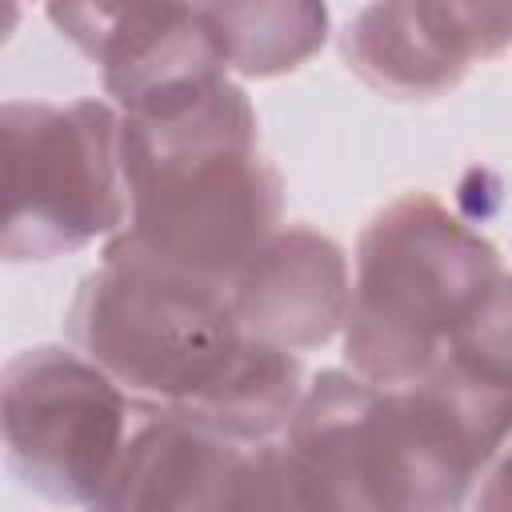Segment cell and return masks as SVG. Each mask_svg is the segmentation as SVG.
Listing matches in <instances>:
<instances>
[{
	"label": "cell",
	"instance_id": "ba28073f",
	"mask_svg": "<svg viewBox=\"0 0 512 512\" xmlns=\"http://www.w3.org/2000/svg\"><path fill=\"white\" fill-rule=\"evenodd\" d=\"M432 48L464 72L468 56H492L512 40V0H412Z\"/></svg>",
	"mask_w": 512,
	"mask_h": 512
},
{
	"label": "cell",
	"instance_id": "3957f363",
	"mask_svg": "<svg viewBox=\"0 0 512 512\" xmlns=\"http://www.w3.org/2000/svg\"><path fill=\"white\" fill-rule=\"evenodd\" d=\"M116 124L100 104L4 112V252L52 256L120 220L112 184Z\"/></svg>",
	"mask_w": 512,
	"mask_h": 512
},
{
	"label": "cell",
	"instance_id": "7a4b0ae2",
	"mask_svg": "<svg viewBox=\"0 0 512 512\" xmlns=\"http://www.w3.org/2000/svg\"><path fill=\"white\" fill-rule=\"evenodd\" d=\"M492 272V248L432 200L388 208L360 248L348 360L380 380L420 376L492 288Z\"/></svg>",
	"mask_w": 512,
	"mask_h": 512
},
{
	"label": "cell",
	"instance_id": "9c48e42d",
	"mask_svg": "<svg viewBox=\"0 0 512 512\" xmlns=\"http://www.w3.org/2000/svg\"><path fill=\"white\" fill-rule=\"evenodd\" d=\"M460 364L488 372L496 380H512V280L492 284L480 304L456 328Z\"/></svg>",
	"mask_w": 512,
	"mask_h": 512
},
{
	"label": "cell",
	"instance_id": "277c9868",
	"mask_svg": "<svg viewBox=\"0 0 512 512\" xmlns=\"http://www.w3.org/2000/svg\"><path fill=\"white\" fill-rule=\"evenodd\" d=\"M4 428L12 460L28 476L100 480L120 428V396L80 360L36 348L8 368Z\"/></svg>",
	"mask_w": 512,
	"mask_h": 512
},
{
	"label": "cell",
	"instance_id": "8992f818",
	"mask_svg": "<svg viewBox=\"0 0 512 512\" xmlns=\"http://www.w3.org/2000/svg\"><path fill=\"white\" fill-rule=\"evenodd\" d=\"M220 60L244 72H280L324 40L320 0H212L200 12Z\"/></svg>",
	"mask_w": 512,
	"mask_h": 512
},
{
	"label": "cell",
	"instance_id": "5b68a950",
	"mask_svg": "<svg viewBox=\"0 0 512 512\" xmlns=\"http://www.w3.org/2000/svg\"><path fill=\"white\" fill-rule=\"evenodd\" d=\"M232 304L244 332L264 344H316L344 304L340 252L312 232L280 236L240 268Z\"/></svg>",
	"mask_w": 512,
	"mask_h": 512
},
{
	"label": "cell",
	"instance_id": "6da1fadb",
	"mask_svg": "<svg viewBox=\"0 0 512 512\" xmlns=\"http://www.w3.org/2000/svg\"><path fill=\"white\" fill-rule=\"evenodd\" d=\"M72 332L140 392L236 432H268L296 396L284 348L244 332L228 284L176 272L120 244L72 308Z\"/></svg>",
	"mask_w": 512,
	"mask_h": 512
},
{
	"label": "cell",
	"instance_id": "52a82bcc",
	"mask_svg": "<svg viewBox=\"0 0 512 512\" xmlns=\"http://www.w3.org/2000/svg\"><path fill=\"white\" fill-rule=\"evenodd\" d=\"M348 56L376 88H392L404 96L448 88L460 76V68L444 60L416 24L412 0H388L368 8L348 36Z\"/></svg>",
	"mask_w": 512,
	"mask_h": 512
}]
</instances>
